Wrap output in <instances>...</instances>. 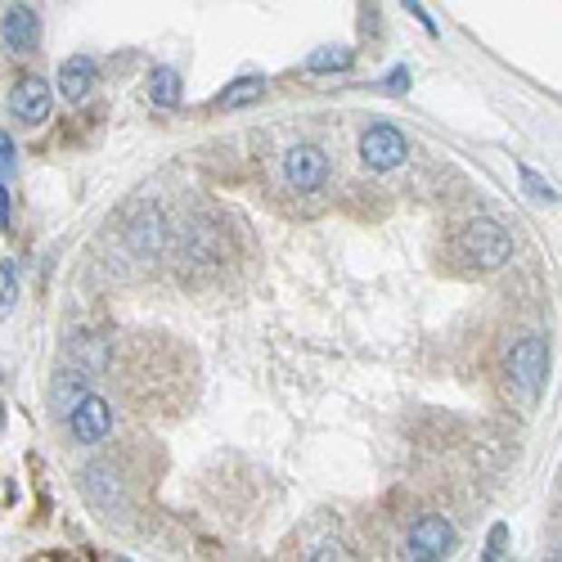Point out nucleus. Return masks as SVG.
I'll return each mask as SVG.
<instances>
[{
	"instance_id": "obj_1",
	"label": "nucleus",
	"mask_w": 562,
	"mask_h": 562,
	"mask_svg": "<svg viewBox=\"0 0 562 562\" xmlns=\"http://www.w3.org/2000/svg\"><path fill=\"white\" fill-rule=\"evenodd\" d=\"M454 252H459L468 266H477V270H499V266L513 257V238H509V229L499 221L477 217V221H468L459 229Z\"/></svg>"
},
{
	"instance_id": "obj_19",
	"label": "nucleus",
	"mask_w": 562,
	"mask_h": 562,
	"mask_svg": "<svg viewBox=\"0 0 562 562\" xmlns=\"http://www.w3.org/2000/svg\"><path fill=\"white\" fill-rule=\"evenodd\" d=\"M405 9L423 23V32H428V36H437V23H432V14H423V5H419V0H405Z\"/></svg>"
},
{
	"instance_id": "obj_17",
	"label": "nucleus",
	"mask_w": 562,
	"mask_h": 562,
	"mask_svg": "<svg viewBox=\"0 0 562 562\" xmlns=\"http://www.w3.org/2000/svg\"><path fill=\"white\" fill-rule=\"evenodd\" d=\"M0 171H5V180H9V171H14V140H9V131L0 135Z\"/></svg>"
},
{
	"instance_id": "obj_11",
	"label": "nucleus",
	"mask_w": 562,
	"mask_h": 562,
	"mask_svg": "<svg viewBox=\"0 0 562 562\" xmlns=\"http://www.w3.org/2000/svg\"><path fill=\"white\" fill-rule=\"evenodd\" d=\"M266 95V77H238L217 95V109H247Z\"/></svg>"
},
{
	"instance_id": "obj_8",
	"label": "nucleus",
	"mask_w": 562,
	"mask_h": 562,
	"mask_svg": "<svg viewBox=\"0 0 562 562\" xmlns=\"http://www.w3.org/2000/svg\"><path fill=\"white\" fill-rule=\"evenodd\" d=\"M36 41H41L36 14H32L27 5H9V9H5V45H9L14 54H32Z\"/></svg>"
},
{
	"instance_id": "obj_2",
	"label": "nucleus",
	"mask_w": 562,
	"mask_h": 562,
	"mask_svg": "<svg viewBox=\"0 0 562 562\" xmlns=\"http://www.w3.org/2000/svg\"><path fill=\"white\" fill-rule=\"evenodd\" d=\"M504 373H509V387L522 401H536L540 387H545V378H549V346H545V337H536V334L518 337L513 351H509V360H504Z\"/></svg>"
},
{
	"instance_id": "obj_7",
	"label": "nucleus",
	"mask_w": 562,
	"mask_h": 562,
	"mask_svg": "<svg viewBox=\"0 0 562 562\" xmlns=\"http://www.w3.org/2000/svg\"><path fill=\"white\" fill-rule=\"evenodd\" d=\"M50 86L41 82V77H23L14 91H9V112L18 117V121H27V126H36V121H45L50 117Z\"/></svg>"
},
{
	"instance_id": "obj_14",
	"label": "nucleus",
	"mask_w": 562,
	"mask_h": 562,
	"mask_svg": "<svg viewBox=\"0 0 562 562\" xmlns=\"http://www.w3.org/2000/svg\"><path fill=\"white\" fill-rule=\"evenodd\" d=\"M351 59H355L351 50H315V54L306 59V68H311V73H346Z\"/></svg>"
},
{
	"instance_id": "obj_3",
	"label": "nucleus",
	"mask_w": 562,
	"mask_h": 562,
	"mask_svg": "<svg viewBox=\"0 0 562 562\" xmlns=\"http://www.w3.org/2000/svg\"><path fill=\"white\" fill-rule=\"evenodd\" d=\"M405 158H410V144L396 126H369L360 135V162L369 171H396Z\"/></svg>"
},
{
	"instance_id": "obj_4",
	"label": "nucleus",
	"mask_w": 562,
	"mask_h": 562,
	"mask_svg": "<svg viewBox=\"0 0 562 562\" xmlns=\"http://www.w3.org/2000/svg\"><path fill=\"white\" fill-rule=\"evenodd\" d=\"M410 558L414 562H432V558H446L454 549V527H450L441 513H423L414 527H410Z\"/></svg>"
},
{
	"instance_id": "obj_18",
	"label": "nucleus",
	"mask_w": 562,
	"mask_h": 562,
	"mask_svg": "<svg viewBox=\"0 0 562 562\" xmlns=\"http://www.w3.org/2000/svg\"><path fill=\"white\" fill-rule=\"evenodd\" d=\"M504 540H509V527L499 522V527L490 531V549H486V558H504V554H499V549H504Z\"/></svg>"
},
{
	"instance_id": "obj_5",
	"label": "nucleus",
	"mask_w": 562,
	"mask_h": 562,
	"mask_svg": "<svg viewBox=\"0 0 562 562\" xmlns=\"http://www.w3.org/2000/svg\"><path fill=\"white\" fill-rule=\"evenodd\" d=\"M68 432L82 441V446H95V441H104L112 432V410L104 396H82L73 410H68Z\"/></svg>"
},
{
	"instance_id": "obj_10",
	"label": "nucleus",
	"mask_w": 562,
	"mask_h": 562,
	"mask_svg": "<svg viewBox=\"0 0 562 562\" xmlns=\"http://www.w3.org/2000/svg\"><path fill=\"white\" fill-rule=\"evenodd\" d=\"M126 243H131L140 257H153V252L167 243V234H162V217H158V212H140V217L131 221V229H126Z\"/></svg>"
},
{
	"instance_id": "obj_12",
	"label": "nucleus",
	"mask_w": 562,
	"mask_h": 562,
	"mask_svg": "<svg viewBox=\"0 0 562 562\" xmlns=\"http://www.w3.org/2000/svg\"><path fill=\"white\" fill-rule=\"evenodd\" d=\"M149 100L158 109H176L180 104V73L176 68H153L149 73Z\"/></svg>"
},
{
	"instance_id": "obj_13",
	"label": "nucleus",
	"mask_w": 562,
	"mask_h": 562,
	"mask_svg": "<svg viewBox=\"0 0 562 562\" xmlns=\"http://www.w3.org/2000/svg\"><path fill=\"white\" fill-rule=\"evenodd\" d=\"M54 405H59V414H68L82 396H86V383H82V373H59V383H54Z\"/></svg>"
},
{
	"instance_id": "obj_16",
	"label": "nucleus",
	"mask_w": 562,
	"mask_h": 562,
	"mask_svg": "<svg viewBox=\"0 0 562 562\" xmlns=\"http://www.w3.org/2000/svg\"><path fill=\"white\" fill-rule=\"evenodd\" d=\"M14 302H18V270H14V261H5L0 266V306H5V315H9Z\"/></svg>"
},
{
	"instance_id": "obj_20",
	"label": "nucleus",
	"mask_w": 562,
	"mask_h": 562,
	"mask_svg": "<svg viewBox=\"0 0 562 562\" xmlns=\"http://www.w3.org/2000/svg\"><path fill=\"white\" fill-rule=\"evenodd\" d=\"M387 91H410V68H396V73H387Z\"/></svg>"
},
{
	"instance_id": "obj_9",
	"label": "nucleus",
	"mask_w": 562,
	"mask_h": 562,
	"mask_svg": "<svg viewBox=\"0 0 562 562\" xmlns=\"http://www.w3.org/2000/svg\"><path fill=\"white\" fill-rule=\"evenodd\" d=\"M95 77H100V63H95L91 54L63 59V68H59V91H63V100H86L91 86H95Z\"/></svg>"
},
{
	"instance_id": "obj_6",
	"label": "nucleus",
	"mask_w": 562,
	"mask_h": 562,
	"mask_svg": "<svg viewBox=\"0 0 562 562\" xmlns=\"http://www.w3.org/2000/svg\"><path fill=\"white\" fill-rule=\"evenodd\" d=\"M284 176H288L293 189H320V185L329 180V158H325V149H315V144H293V149L284 153Z\"/></svg>"
},
{
	"instance_id": "obj_15",
	"label": "nucleus",
	"mask_w": 562,
	"mask_h": 562,
	"mask_svg": "<svg viewBox=\"0 0 562 562\" xmlns=\"http://www.w3.org/2000/svg\"><path fill=\"white\" fill-rule=\"evenodd\" d=\"M518 176H522V189H527L536 203H554V199H558V194H554V185H549L540 171H531L527 162H518Z\"/></svg>"
}]
</instances>
